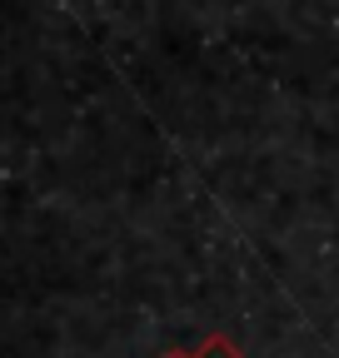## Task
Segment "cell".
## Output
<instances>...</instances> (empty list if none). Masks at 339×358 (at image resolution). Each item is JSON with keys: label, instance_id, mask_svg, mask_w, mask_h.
Segmentation results:
<instances>
[{"label": "cell", "instance_id": "6da1fadb", "mask_svg": "<svg viewBox=\"0 0 339 358\" xmlns=\"http://www.w3.org/2000/svg\"><path fill=\"white\" fill-rule=\"evenodd\" d=\"M195 358H244V348H240L230 334H209V338L195 348Z\"/></svg>", "mask_w": 339, "mask_h": 358}, {"label": "cell", "instance_id": "7a4b0ae2", "mask_svg": "<svg viewBox=\"0 0 339 358\" xmlns=\"http://www.w3.org/2000/svg\"><path fill=\"white\" fill-rule=\"evenodd\" d=\"M160 358H195V353H190V348H165Z\"/></svg>", "mask_w": 339, "mask_h": 358}]
</instances>
